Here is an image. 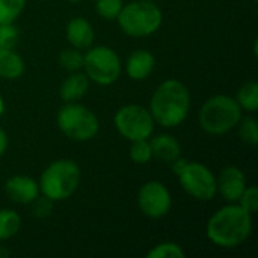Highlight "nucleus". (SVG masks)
<instances>
[{
	"label": "nucleus",
	"instance_id": "f257e3e1",
	"mask_svg": "<svg viewBox=\"0 0 258 258\" xmlns=\"http://www.w3.org/2000/svg\"><path fill=\"white\" fill-rule=\"evenodd\" d=\"M252 231V215L237 203L219 209L207 222L206 233L212 243L221 248H237L248 240Z\"/></svg>",
	"mask_w": 258,
	"mask_h": 258
},
{
	"label": "nucleus",
	"instance_id": "f03ea898",
	"mask_svg": "<svg viewBox=\"0 0 258 258\" xmlns=\"http://www.w3.org/2000/svg\"><path fill=\"white\" fill-rule=\"evenodd\" d=\"M190 94L184 83L175 79L162 82L150 101V113L159 125L172 128L180 125L189 113Z\"/></svg>",
	"mask_w": 258,
	"mask_h": 258
},
{
	"label": "nucleus",
	"instance_id": "7ed1b4c3",
	"mask_svg": "<svg viewBox=\"0 0 258 258\" xmlns=\"http://www.w3.org/2000/svg\"><path fill=\"white\" fill-rule=\"evenodd\" d=\"M80 168L71 159L51 162L39 177V194L50 201H63L74 195L80 184Z\"/></svg>",
	"mask_w": 258,
	"mask_h": 258
},
{
	"label": "nucleus",
	"instance_id": "20e7f679",
	"mask_svg": "<svg viewBox=\"0 0 258 258\" xmlns=\"http://www.w3.org/2000/svg\"><path fill=\"white\" fill-rule=\"evenodd\" d=\"M242 118V107L230 95L210 97L200 110L201 128L213 136L225 135L237 127Z\"/></svg>",
	"mask_w": 258,
	"mask_h": 258
},
{
	"label": "nucleus",
	"instance_id": "39448f33",
	"mask_svg": "<svg viewBox=\"0 0 258 258\" xmlns=\"http://www.w3.org/2000/svg\"><path fill=\"white\" fill-rule=\"evenodd\" d=\"M116 21L125 35L145 38L160 29L163 15L153 0H136L122 6Z\"/></svg>",
	"mask_w": 258,
	"mask_h": 258
},
{
	"label": "nucleus",
	"instance_id": "423d86ee",
	"mask_svg": "<svg viewBox=\"0 0 258 258\" xmlns=\"http://www.w3.org/2000/svg\"><path fill=\"white\" fill-rule=\"evenodd\" d=\"M57 127L71 141L86 142L97 136L100 130V122L97 115L82 106L74 103H65L57 112Z\"/></svg>",
	"mask_w": 258,
	"mask_h": 258
},
{
	"label": "nucleus",
	"instance_id": "0eeeda50",
	"mask_svg": "<svg viewBox=\"0 0 258 258\" xmlns=\"http://www.w3.org/2000/svg\"><path fill=\"white\" fill-rule=\"evenodd\" d=\"M83 70L89 80L101 86L115 83L122 71L121 59L116 51L106 45L89 47L83 54Z\"/></svg>",
	"mask_w": 258,
	"mask_h": 258
},
{
	"label": "nucleus",
	"instance_id": "6e6552de",
	"mask_svg": "<svg viewBox=\"0 0 258 258\" xmlns=\"http://www.w3.org/2000/svg\"><path fill=\"white\" fill-rule=\"evenodd\" d=\"M113 124L122 138L133 142L150 139L156 122L148 109L139 104H127L115 113Z\"/></svg>",
	"mask_w": 258,
	"mask_h": 258
},
{
	"label": "nucleus",
	"instance_id": "1a4fd4ad",
	"mask_svg": "<svg viewBox=\"0 0 258 258\" xmlns=\"http://www.w3.org/2000/svg\"><path fill=\"white\" fill-rule=\"evenodd\" d=\"M181 187L198 201H210L216 197V177L200 162H186L177 174Z\"/></svg>",
	"mask_w": 258,
	"mask_h": 258
},
{
	"label": "nucleus",
	"instance_id": "9d476101",
	"mask_svg": "<svg viewBox=\"0 0 258 258\" xmlns=\"http://www.w3.org/2000/svg\"><path fill=\"white\" fill-rule=\"evenodd\" d=\"M138 206L145 216L151 219H160L169 213L172 198L163 183L147 181L138 192Z\"/></svg>",
	"mask_w": 258,
	"mask_h": 258
},
{
	"label": "nucleus",
	"instance_id": "9b49d317",
	"mask_svg": "<svg viewBox=\"0 0 258 258\" xmlns=\"http://www.w3.org/2000/svg\"><path fill=\"white\" fill-rule=\"evenodd\" d=\"M218 194L228 201L237 203L242 197L243 190L246 189V177L243 171L237 166H227L221 171L219 177L216 178Z\"/></svg>",
	"mask_w": 258,
	"mask_h": 258
},
{
	"label": "nucleus",
	"instance_id": "f8f14e48",
	"mask_svg": "<svg viewBox=\"0 0 258 258\" xmlns=\"http://www.w3.org/2000/svg\"><path fill=\"white\" fill-rule=\"evenodd\" d=\"M6 195L18 204H32L39 197L38 183L26 175L11 177L5 184Z\"/></svg>",
	"mask_w": 258,
	"mask_h": 258
},
{
	"label": "nucleus",
	"instance_id": "ddd939ff",
	"mask_svg": "<svg viewBox=\"0 0 258 258\" xmlns=\"http://www.w3.org/2000/svg\"><path fill=\"white\" fill-rule=\"evenodd\" d=\"M94 29L92 24L83 17H74L67 24V39L73 48L88 50L94 42Z\"/></svg>",
	"mask_w": 258,
	"mask_h": 258
},
{
	"label": "nucleus",
	"instance_id": "4468645a",
	"mask_svg": "<svg viewBox=\"0 0 258 258\" xmlns=\"http://www.w3.org/2000/svg\"><path fill=\"white\" fill-rule=\"evenodd\" d=\"M156 67V57L148 50H135L125 63V73L132 80H145Z\"/></svg>",
	"mask_w": 258,
	"mask_h": 258
},
{
	"label": "nucleus",
	"instance_id": "2eb2a0df",
	"mask_svg": "<svg viewBox=\"0 0 258 258\" xmlns=\"http://www.w3.org/2000/svg\"><path fill=\"white\" fill-rule=\"evenodd\" d=\"M153 157H156L160 162L172 163L175 159L181 157V145L180 142L171 136V135H157L150 141Z\"/></svg>",
	"mask_w": 258,
	"mask_h": 258
},
{
	"label": "nucleus",
	"instance_id": "dca6fc26",
	"mask_svg": "<svg viewBox=\"0 0 258 258\" xmlns=\"http://www.w3.org/2000/svg\"><path fill=\"white\" fill-rule=\"evenodd\" d=\"M89 89V79L85 73L74 71L71 73L60 85L59 95L65 103H74L85 97Z\"/></svg>",
	"mask_w": 258,
	"mask_h": 258
},
{
	"label": "nucleus",
	"instance_id": "f3484780",
	"mask_svg": "<svg viewBox=\"0 0 258 258\" xmlns=\"http://www.w3.org/2000/svg\"><path fill=\"white\" fill-rule=\"evenodd\" d=\"M24 60L14 48H0V77L15 80L24 73Z\"/></svg>",
	"mask_w": 258,
	"mask_h": 258
},
{
	"label": "nucleus",
	"instance_id": "a211bd4d",
	"mask_svg": "<svg viewBox=\"0 0 258 258\" xmlns=\"http://www.w3.org/2000/svg\"><path fill=\"white\" fill-rule=\"evenodd\" d=\"M236 101L242 107V110L255 112L258 109V83L255 80L246 82L237 92Z\"/></svg>",
	"mask_w": 258,
	"mask_h": 258
},
{
	"label": "nucleus",
	"instance_id": "6ab92c4d",
	"mask_svg": "<svg viewBox=\"0 0 258 258\" xmlns=\"http://www.w3.org/2000/svg\"><path fill=\"white\" fill-rule=\"evenodd\" d=\"M21 227V218L14 210H0V240L12 239Z\"/></svg>",
	"mask_w": 258,
	"mask_h": 258
},
{
	"label": "nucleus",
	"instance_id": "aec40b11",
	"mask_svg": "<svg viewBox=\"0 0 258 258\" xmlns=\"http://www.w3.org/2000/svg\"><path fill=\"white\" fill-rule=\"evenodd\" d=\"M27 0H0V24L14 23L24 11Z\"/></svg>",
	"mask_w": 258,
	"mask_h": 258
},
{
	"label": "nucleus",
	"instance_id": "412c9836",
	"mask_svg": "<svg viewBox=\"0 0 258 258\" xmlns=\"http://www.w3.org/2000/svg\"><path fill=\"white\" fill-rule=\"evenodd\" d=\"M237 125H239V136L242 138V141L251 147H255L258 144L257 119L252 116H246V118L242 116Z\"/></svg>",
	"mask_w": 258,
	"mask_h": 258
},
{
	"label": "nucleus",
	"instance_id": "4be33fe9",
	"mask_svg": "<svg viewBox=\"0 0 258 258\" xmlns=\"http://www.w3.org/2000/svg\"><path fill=\"white\" fill-rule=\"evenodd\" d=\"M148 258H183L184 251L178 243L174 242H163L156 245L151 251L147 254Z\"/></svg>",
	"mask_w": 258,
	"mask_h": 258
},
{
	"label": "nucleus",
	"instance_id": "5701e85b",
	"mask_svg": "<svg viewBox=\"0 0 258 258\" xmlns=\"http://www.w3.org/2000/svg\"><path fill=\"white\" fill-rule=\"evenodd\" d=\"M59 65L70 73L80 71L83 68V54L77 48L63 50L59 54Z\"/></svg>",
	"mask_w": 258,
	"mask_h": 258
},
{
	"label": "nucleus",
	"instance_id": "b1692460",
	"mask_svg": "<svg viewBox=\"0 0 258 258\" xmlns=\"http://www.w3.org/2000/svg\"><path fill=\"white\" fill-rule=\"evenodd\" d=\"M130 159L138 165H145L153 159L151 147L148 139L133 141L130 147Z\"/></svg>",
	"mask_w": 258,
	"mask_h": 258
},
{
	"label": "nucleus",
	"instance_id": "393cba45",
	"mask_svg": "<svg viewBox=\"0 0 258 258\" xmlns=\"http://www.w3.org/2000/svg\"><path fill=\"white\" fill-rule=\"evenodd\" d=\"M122 6V0H95V11L104 20H116Z\"/></svg>",
	"mask_w": 258,
	"mask_h": 258
},
{
	"label": "nucleus",
	"instance_id": "a878e982",
	"mask_svg": "<svg viewBox=\"0 0 258 258\" xmlns=\"http://www.w3.org/2000/svg\"><path fill=\"white\" fill-rule=\"evenodd\" d=\"M18 42V29L14 23L0 24V48H15Z\"/></svg>",
	"mask_w": 258,
	"mask_h": 258
},
{
	"label": "nucleus",
	"instance_id": "bb28decb",
	"mask_svg": "<svg viewBox=\"0 0 258 258\" xmlns=\"http://www.w3.org/2000/svg\"><path fill=\"white\" fill-rule=\"evenodd\" d=\"M237 204H239L242 209H245L248 213H251V215L257 213V210H258L257 187H255V186H249V187H246V189L243 190L242 197L239 198Z\"/></svg>",
	"mask_w": 258,
	"mask_h": 258
},
{
	"label": "nucleus",
	"instance_id": "cd10ccee",
	"mask_svg": "<svg viewBox=\"0 0 258 258\" xmlns=\"http://www.w3.org/2000/svg\"><path fill=\"white\" fill-rule=\"evenodd\" d=\"M51 203L53 201H50L48 198H45V197H42V198H36L35 201H33V213L38 216V218H44V216H47V215H50V212H51Z\"/></svg>",
	"mask_w": 258,
	"mask_h": 258
},
{
	"label": "nucleus",
	"instance_id": "c85d7f7f",
	"mask_svg": "<svg viewBox=\"0 0 258 258\" xmlns=\"http://www.w3.org/2000/svg\"><path fill=\"white\" fill-rule=\"evenodd\" d=\"M6 148H8V135H6V132L0 127V157L5 154Z\"/></svg>",
	"mask_w": 258,
	"mask_h": 258
},
{
	"label": "nucleus",
	"instance_id": "c756f323",
	"mask_svg": "<svg viewBox=\"0 0 258 258\" xmlns=\"http://www.w3.org/2000/svg\"><path fill=\"white\" fill-rule=\"evenodd\" d=\"M3 110H5V101H3V98H2V95H0V116H2V113H3Z\"/></svg>",
	"mask_w": 258,
	"mask_h": 258
},
{
	"label": "nucleus",
	"instance_id": "7c9ffc66",
	"mask_svg": "<svg viewBox=\"0 0 258 258\" xmlns=\"http://www.w3.org/2000/svg\"><path fill=\"white\" fill-rule=\"evenodd\" d=\"M68 2H71V3H79V2H82V0H68Z\"/></svg>",
	"mask_w": 258,
	"mask_h": 258
}]
</instances>
